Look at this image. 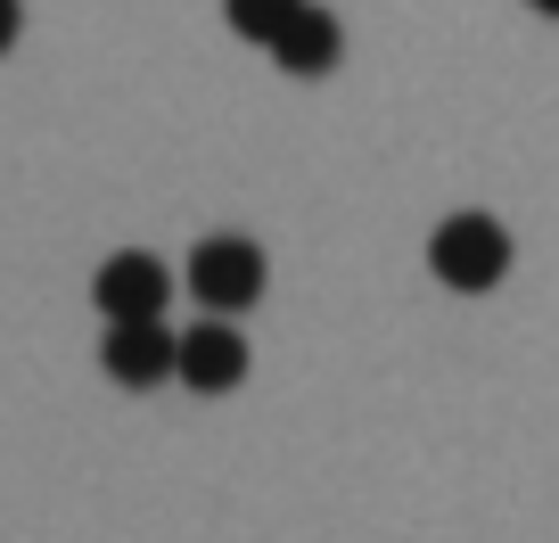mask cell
Segmentation results:
<instances>
[{
    "instance_id": "6da1fadb",
    "label": "cell",
    "mask_w": 559,
    "mask_h": 543,
    "mask_svg": "<svg viewBox=\"0 0 559 543\" xmlns=\"http://www.w3.org/2000/svg\"><path fill=\"white\" fill-rule=\"evenodd\" d=\"M510 231L493 223V214H444L437 231H428V272H437L453 297H486V288L510 281Z\"/></svg>"
},
{
    "instance_id": "7a4b0ae2",
    "label": "cell",
    "mask_w": 559,
    "mask_h": 543,
    "mask_svg": "<svg viewBox=\"0 0 559 543\" xmlns=\"http://www.w3.org/2000/svg\"><path fill=\"white\" fill-rule=\"evenodd\" d=\"M272 288V263H263L255 239H239V231H214V239L190 247V297L206 305V314H247V305Z\"/></svg>"
},
{
    "instance_id": "3957f363",
    "label": "cell",
    "mask_w": 559,
    "mask_h": 543,
    "mask_svg": "<svg viewBox=\"0 0 559 543\" xmlns=\"http://www.w3.org/2000/svg\"><path fill=\"white\" fill-rule=\"evenodd\" d=\"M91 305H99L107 321H165V305H174V272H165L157 256L123 247V256H107L99 272H91Z\"/></svg>"
},
{
    "instance_id": "277c9868",
    "label": "cell",
    "mask_w": 559,
    "mask_h": 543,
    "mask_svg": "<svg viewBox=\"0 0 559 543\" xmlns=\"http://www.w3.org/2000/svg\"><path fill=\"white\" fill-rule=\"evenodd\" d=\"M99 370L116 387H165L181 370V330H165V321H107Z\"/></svg>"
},
{
    "instance_id": "5b68a950",
    "label": "cell",
    "mask_w": 559,
    "mask_h": 543,
    "mask_svg": "<svg viewBox=\"0 0 559 543\" xmlns=\"http://www.w3.org/2000/svg\"><path fill=\"white\" fill-rule=\"evenodd\" d=\"M247 363H255L247 338L214 314V321H190V330H181V370H174V379L198 387V396H230V387L247 379Z\"/></svg>"
},
{
    "instance_id": "8992f818",
    "label": "cell",
    "mask_w": 559,
    "mask_h": 543,
    "mask_svg": "<svg viewBox=\"0 0 559 543\" xmlns=\"http://www.w3.org/2000/svg\"><path fill=\"white\" fill-rule=\"evenodd\" d=\"M337 58H346V25H337L330 9H313V0H305L297 17H288V34L272 42V67L305 74V83H313V74H337Z\"/></svg>"
},
{
    "instance_id": "52a82bcc",
    "label": "cell",
    "mask_w": 559,
    "mask_h": 543,
    "mask_svg": "<svg viewBox=\"0 0 559 543\" xmlns=\"http://www.w3.org/2000/svg\"><path fill=\"white\" fill-rule=\"evenodd\" d=\"M305 0H223V17L239 42H255V50H272L280 34H288V17H297Z\"/></svg>"
},
{
    "instance_id": "ba28073f",
    "label": "cell",
    "mask_w": 559,
    "mask_h": 543,
    "mask_svg": "<svg viewBox=\"0 0 559 543\" xmlns=\"http://www.w3.org/2000/svg\"><path fill=\"white\" fill-rule=\"evenodd\" d=\"M17 25H25V9H17V0H0V50L17 42Z\"/></svg>"
},
{
    "instance_id": "9c48e42d",
    "label": "cell",
    "mask_w": 559,
    "mask_h": 543,
    "mask_svg": "<svg viewBox=\"0 0 559 543\" xmlns=\"http://www.w3.org/2000/svg\"><path fill=\"white\" fill-rule=\"evenodd\" d=\"M526 9H535V17H559V0H526Z\"/></svg>"
}]
</instances>
